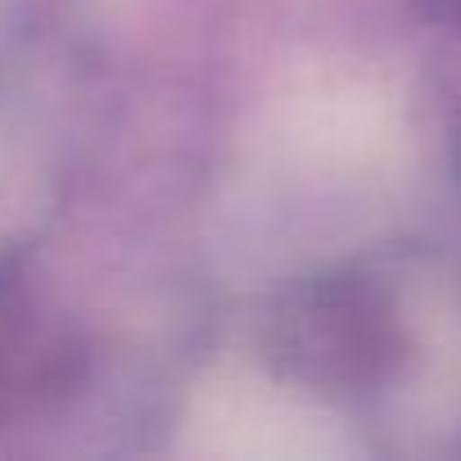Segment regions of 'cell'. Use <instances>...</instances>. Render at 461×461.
I'll use <instances>...</instances> for the list:
<instances>
[{"mask_svg":"<svg viewBox=\"0 0 461 461\" xmlns=\"http://www.w3.org/2000/svg\"><path fill=\"white\" fill-rule=\"evenodd\" d=\"M416 10L452 32H461V0H416Z\"/></svg>","mask_w":461,"mask_h":461,"instance_id":"cell-1","label":"cell"}]
</instances>
